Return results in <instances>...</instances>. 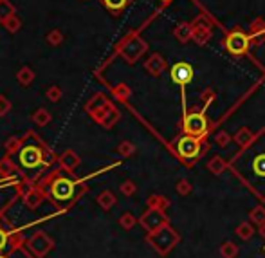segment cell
I'll return each instance as SVG.
<instances>
[{
  "label": "cell",
  "mask_w": 265,
  "mask_h": 258,
  "mask_svg": "<svg viewBox=\"0 0 265 258\" xmlns=\"http://www.w3.org/2000/svg\"><path fill=\"white\" fill-rule=\"evenodd\" d=\"M229 168L258 199H265V130L242 146Z\"/></svg>",
  "instance_id": "6da1fadb"
},
{
  "label": "cell",
  "mask_w": 265,
  "mask_h": 258,
  "mask_svg": "<svg viewBox=\"0 0 265 258\" xmlns=\"http://www.w3.org/2000/svg\"><path fill=\"white\" fill-rule=\"evenodd\" d=\"M146 51H148V44L139 36L137 31L128 33L115 47V54H119L128 65H134Z\"/></svg>",
  "instance_id": "7a4b0ae2"
},
{
  "label": "cell",
  "mask_w": 265,
  "mask_h": 258,
  "mask_svg": "<svg viewBox=\"0 0 265 258\" xmlns=\"http://www.w3.org/2000/svg\"><path fill=\"white\" fill-rule=\"evenodd\" d=\"M18 164L26 170H36L49 163L45 156V148L38 143H23L20 144L18 154H16Z\"/></svg>",
  "instance_id": "3957f363"
},
{
  "label": "cell",
  "mask_w": 265,
  "mask_h": 258,
  "mask_svg": "<svg viewBox=\"0 0 265 258\" xmlns=\"http://www.w3.org/2000/svg\"><path fill=\"white\" fill-rule=\"evenodd\" d=\"M175 148H177V156L181 157L182 163L195 164L200 159V156L208 150V146H204L202 137H195L186 134V136H182L181 139L177 141Z\"/></svg>",
  "instance_id": "277c9868"
},
{
  "label": "cell",
  "mask_w": 265,
  "mask_h": 258,
  "mask_svg": "<svg viewBox=\"0 0 265 258\" xmlns=\"http://www.w3.org/2000/svg\"><path fill=\"white\" fill-rule=\"evenodd\" d=\"M78 190H80V184H78L74 179L65 177V175H58L53 179L49 186L51 197L56 202H70L76 197Z\"/></svg>",
  "instance_id": "5b68a950"
},
{
  "label": "cell",
  "mask_w": 265,
  "mask_h": 258,
  "mask_svg": "<svg viewBox=\"0 0 265 258\" xmlns=\"http://www.w3.org/2000/svg\"><path fill=\"white\" fill-rule=\"evenodd\" d=\"M251 46H253V40H251L249 33H244L240 29L227 31L226 40H224V47L229 54L233 56H246L249 53Z\"/></svg>",
  "instance_id": "8992f818"
},
{
  "label": "cell",
  "mask_w": 265,
  "mask_h": 258,
  "mask_svg": "<svg viewBox=\"0 0 265 258\" xmlns=\"http://www.w3.org/2000/svg\"><path fill=\"white\" fill-rule=\"evenodd\" d=\"M206 109H208V105H204V109L200 112L184 114V119H182V130H184V134H189V136L195 137H204L208 134L209 123L208 118H206Z\"/></svg>",
  "instance_id": "52a82bcc"
},
{
  "label": "cell",
  "mask_w": 265,
  "mask_h": 258,
  "mask_svg": "<svg viewBox=\"0 0 265 258\" xmlns=\"http://www.w3.org/2000/svg\"><path fill=\"white\" fill-rule=\"evenodd\" d=\"M213 36V24L209 20V16L204 13V15H197L191 22V40L195 46L204 47L206 44L211 40Z\"/></svg>",
  "instance_id": "ba28073f"
},
{
  "label": "cell",
  "mask_w": 265,
  "mask_h": 258,
  "mask_svg": "<svg viewBox=\"0 0 265 258\" xmlns=\"http://www.w3.org/2000/svg\"><path fill=\"white\" fill-rule=\"evenodd\" d=\"M170 76H172V81L175 85H179L181 87V92H182V106H184L186 110V85L189 83V81L193 80V76H195V71H193V67L188 63V61H177V63L172 65V69H170Z\"/></svg>",
  "instance_id": "9c48e42d"
},
{
  "label": "cell",
  "mask_w": 265,
  "mask_h": 258,
  "mask_svg": "<svg viewBox=\"0 0 265 258\" xmlns=\"http://www.w3.org/2000/svg\"><path fill=\"white\" fill-rule=\"evenodd\" d=\"M27 247L33 251V253L36 254V256H45L47 253H49L51 249L54 247V242L49 239V236L45 235V233H36L35 236H31L29 239V242H27Z\"/></svg>",
  "instance_id": "30bf717a"
},
{
  "label": "cell",
  "mask_w": 265,
  "mask_h": 258,
  "mask_svg": "<svg viewBox=\"0 0 265 258\" xmlns=\"http://www.w3.org/2000/svg\"><path fill=\"white\" fill-rule=\"evenodd\" d=\"M166 67H168V61H166L164 56L159 54V53H154L152 56L146 58V61H144L146 72H148L150 76H155V78L161 76L162 72L166 71Z\"/></svg>",
  "instance_id": "8fae6325"
},
{
  "label": "cell",
  "mask_w": 265,
  "mask_h": 258,
  "mask_svg": "<svg viewBox=\"0 0 265 258\" xmlns=\"http://www.w3.org/2000/svg\"><path fill=\"white\" fill-rule=\"evenodd\" d=\"M249 36L253 40V46H261L265 42V20L263 18H254L249 26Z\"/></svg>",
  "instance_id": "7c38bea8"
},
{
  "label": "cell",
  "mask_w": 265,
  "mask_h": 258,
  "mask_svg": "<svg viewBox=\"0 0 265 258\" xmlns=\"http://www.w3.org/2000/svg\"><path fill=\"white\" fill-rule=\"evenodd\" d=\"M60 163H62V166L65 168L67 171H73L80 166L81 159L78 157V154L74 152V150H65V152L60 156Z\"/></svg>",
  "instance_id": "4fadbf2b"
},
{
  "label": "cell",
  "mask_w": 265,
  "mask_h": 258,
  "mask_svg": "<svg viewBox=\"0 0 265 258\" xmlns=\"http://www.w3.org/2000/svg\"><path fill=\"white\" fill-rule=\"evenodd\" d=\"M173 36L177 38V42L179 44H188L189 40H191V24L189 22H181L179 26L173 29Z\"/></svg>",
  "instance_id": "5bb4252c"
},
{
  "label": "cell",
  "mask_w": 265,
  "mask_h": 258,
  "mask_svg": "<svg viewBox=\"0 0 265 258\" xmlns=\"http://www.w3.org/2000/svg\"><path fill=\"white\" fill-rule=\"evenodd\" d=\"M101 6L107 9L108 13H112L114 16H117L121 11L127 9V6L130 4V0H100Z\"/></svg>",
  "instance_id": "9a60e30c"
},
{
  "label": "cell",
  "mask_w": 265,
  "mask_h": 258,
  "mask_svg": "<svg viewBox=\"0 0 265 258\" xmlns=\"http://www.w3.org/2000/svg\"><path fill=\"white\" fill-rule=\"evenodd\" d=\"M108 103H110V101H108V99L105 98L103 94H96V96H92V98L87 101V105H85V110H87L88 114L92 116L94 112H98L100 109H103V106L108 105Z\"/></svg>",
  "instance_id": "2e32d148"
},
{
  "label": "cell",
  "mask_w": 265,
  "mask_h": 258,
  "mask_svg": "<svg viewBox=\"0 0 265 258\" xmlns=\"http://www.w3.org/2000/svg\"><path fill=\"white\" fill-rule=\"evenodd\" d=\"M42 201H43V191L38 190V188H31V190L23 195V202H26L27 208L31 209H35Z\"/></svg>",
  "instance_id": "e0dca14e"
},
{
  "label": "cell",
  "mask_w": 265,
  "mask_h": 258,
  "mask_svg": "<svg viewBox=\"0 0 265 258\" xmlns=\"http://www.w3.org/2000/svg\"><path fill=\"white\" fill-rule=\"evenodd\" d=\"M16 80L22 87H27V85H31L35 81V71L31 67H20V71L16 72Z\"/></svg>",
  "instance_id": "ac0fdd59"
},
{
  "label": "cell",
  "mask_w": 265,
  "mask_h": 258,
  "mask_svg": "<svg viewBox=\"0 0 265 258\" xmlns=\"http://www.w3.org/2000/svg\"><path fill=\"white\" fill-rule=\"evenodd\" d=\"M16 15V8L11 0H0V24H4L8 18Z\"/></svg>",
  "instance_id": "d6986e66"
},
{
  "label": "cell",
  "mask_w": 265,
  "mask_h": 258,
  "mask_svg": "<svg viewBox=\"0 0 265 258\" xmlns=\"http://www.w3.org/2000/svg\"><path fill=\"white\" fill-rule=\"evenodd\" d=\"M31 119H33V123H35L36 126H45V125H49L51 123L53 116H51V112L47 109H38V110L33 112Z\"/></svg>",
  "instance_id": "ffe728a7"
},
{
  "label": "cell",
  "mask_w": 265,
  "mask_h": 258,
  "mask_svg": "<svg viewBox=\"0 0 265 258\" xmlns=\"http://www.w3.org/2000/svg\"><path fill=\"white\" fill-rule=\"evenodd\" d=\"M110 89H112V94L115 96V99H119V101H127L132 94L130 87H128L127 83H119V85H115V87H110Z\"/></svg>",
  "instance_id": "44dd1931"
},
{
  "label": "cell",
  "mask_w": 265,
  "mask_h": 258,
  "mask_svg": "<svg viewBox=\"0 0 265 258\" xmlns=\"http://www.w3.org/2000/svg\"><path fill=\"white\" fill-rule=\"evenodd\" d=\"M45 40L51 47H60L63 44V33L60 29H51L49 33H47Z\"/></svg>",
  "instance_id": "7402d4cb"
},
{
  "label": "cell",
  "mask_w": 265,
  "mask_h": 258,
  "mask_svg": "<svg viewBox=\"0 0 265 258\" xmlns=\"http://www.w3.org/2000/svg\"><path fill=\"white\" fill-rule=\"evenodd\" d=\"M98 204L101 206L103 209H110L112 206L115 204V197L112 191H103V193L98 195Z\"/></svg>",
  "instance_id": "603a6c76"
},
{
  "label": "cell",
  "mask_w": 265,
  "mask_h": 258,
  "mask_svg": "<svg viewBox=\"0 0 265 258\" xmlns=\"http://www.w3.org/2000/svg\"><path fill=\"white\" fill-rule=\"evenodd\" d=\"M2 26H4V29L8 31V33L15 34V33H18V31H20V27H22V20H20L16 15H13L11 18H8V20H6V22L2 24Z\"/></svg>",
  "instance_id": "cb8c5ba5"
},
{
  "label": "cell",
  "mask_w": 265,
  "mask_h": 258,
  "mask_svg": "<svg viewBox=\"0 0 265 258\" xmlns=\"http://www.w3.org/2000/svg\"><path fill=\"white\" fill-rule=\"evenodd\" d=\"M45 96H47V99H49V101L58 103V101H60V99H62L63 92H62V89L58 87V85H51V87L47 89Z\"/></svg>",
  "instance_id": "d4e9b609"
},
{
  "label": "cell",
  "mask_w": 265,
  "mask_h": 258,
  "mask_svg": "<svg viewBox=\"0 0 265 258\" xmlns=\"http://www.w3.org/2000/svg\"><path fill=\"white\" fill-rule=\"evenodd\" d=\"M0 174L2 175H15L16 174V166L11 163V159L0 161Z\"/></svg>",
  "instance_id": "484cf974"
},
{
  "label": "cell",
  "mask_w": 265,
  "mask_h": 258,
  "mask_svg": "<svg viewBox=\"0 0 265 258\" xmlns=\"http://www.w3.org/2000/svg\"><path fill=\"white\" fill-rule=\"evenodd\" d=\"M253 137L254 136L247 128H240V132L236 134V137H234V139H236V143H238L240 146H246V144H249V141L253 139Z\"/></svg>",
  "instance_id": "4316f807"
},
{
  "label": "cell",
  "mask_w": 265,
  "mask_h": 258,
  "mask_svg": "<svg viewBox=\"0 0 265 258\" xmlns=\"http://www.w3.org/2000/svg\"><path fill=\"white\" fill-rule=\"evenodd\" d=\"M9 110H11V101L4 94H0V118H4Z\"/></svg>",
  "instance_id": "83f0119b"
},
{
  "label": "cell",
  "mask_w": 265,
  "mask_h": 258,
  "mask_svg": "<svg viewBox=\"0 0 265 258\" xmlns=\"http://www.w3.org/2000/svg\"><path fill=\"white\" fill-rule=\"evenodd\" d=\"M117 152L121 154V156H132V154L135 152V148H134V144L132 143H128V141H125V143H121L119 144V148H117Z\"/></svg>",
  "instance_id": "f1b7e54d"
},
{
  "label": "cell",
  "mask_w": 265,
  "mask_h": 258,
  "mask_svg": "<svg viewBox=\"0 0 265 258\" xmlns=\"http://www.w3.org/2000/svg\"><path fill=\"white\" fill-rule=\"evenodd\" d=\"M121 191H123L125 195H134V191H135V184H134V182H130V181L123 182V184H121Z\"/></svg>",
  "instance_id": "f546056e"
},
{
  "label": "cell",
  "mask_w": 265,
  "mask_h": 258,
  "mask_svg": "<svg viewBox=\"0 0 265 258\" xmlns=\"http://www.w3.org/2000/svg\"><path fill=\"white\" fill-rule=\"evenodd\" d=\"M121 226H123V228H132V226H134V217H132L130 213H125V215L121 217Z\"/></svg>",
  "instance_id": "4dcf8cb0"
},
{
  "label": "cell",
  "mask_w": 265,
  "mask_h": 258,
  "mask_svg": "<svg viewBox=\"0 0 265 258\" xmlns=\"http://www.w3.org/2000/svg\"><path fill=\"white\" fill-rule=\"evenodd\" d=\"M209 168H211L215 174H219L220 170H222V161H220V157H215V161H213L211 164H209Z\"/></svg>",
  "instance_id": "1f68e13d"
},
{
  "label": "cell",
  "mask_w": 265,
  "mask_h": 258,
  "mask_svg": "<svg viewBox=\"0 0 265 258\" xmlns=\"http://www.w3.org/2000/svg\"><path fill=\"white\" fill-rule=\"evenodd\" d=\"M216 143L220 144V146H227V143H229V137H227V134H219L216 136Z\"/></svg>",
  "instance_id": "d6a6232c"
},
{
  "label": "cell",
  "mask_w": 265,
  "mask_h": 258,
  "mask_svg": "<svg viewBox=\"0 0 265 258\" xmlns=\"http://www.w3.org/2000/svg\"><path fill=\"white\" fill-rule=\"evenodd\" d=\"M6 244H8V233H4L0 229V249H4Z\"/></svg>",
  "instance_id": "836d02e7"
},
{
  "label": "cell",
  "mask_w": 265,
  "mask_h": 258,
  "mask_svg": "<svg viewBox=\"0 0 265 258\" xmlns=\"http://www.w3.org/2000/svg\"><path fill=\"white\" fill-rule=\"evenodd\" d=\"M189 190V186H188V182L186 181H182L181 184H179V191H181V193H186V191Z\"/></svg>",
  "instance_id": "e575fe53"
},
{
  "label": "cell",
  "mask_w": 265,
  "mask_h": 258,
  "mask_svg": "<svg viewBox=\"0 0 265 258\" xmlns=\"http://www.w3.org/2000/svg\"><path fill=\"white\" fill-rule=\"evenodd\" d=\"M159 2H161L162 6H168V4H172L173 0H159Z\"/></svg>",
  "instance_id": "d590c367"
},
{
  "label": "cell",
  "mask_w": 265,
  "mask_h": 258,
  "mask_svg": "<svg viewBox=\"0 0 265 258\" xmlns=\"http://www.w3.org/2000/svg\"><path fill=\"white\" fill-rule=\"evenodd\" d=\"M83 2H85V0H83Z\"/></svg>",
  "instance_id": "8d00e7d4"
}]
</instances>
